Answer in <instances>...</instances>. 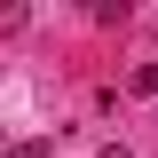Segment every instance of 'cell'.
Returning <instances> with one entry per match:
<instances>
[{"label":"cell","instance_id":"1","mask_svg":"<svg viewBox=\"0 0 158 158\" xmlns=\"http://www.w3.org/2000/svg\"><path fill=\"white\" fill-rule=\"evenodd\" d=\"M135 95H158V63H135Z\"/></svg>","mask_w":158,"mask_h":158},{"label":"cell","instance_id":"2","mask_svg":"<svg viewBox=\"0 0 158 158\" xmlns=\"http://www.w3.org/2000/svg\"><path fill=\"white\" fill-rule=\"evenodd\" d=\"M103 158H135V150H118V142H111V150H103Z\"/></svg>","mask_w":158,"mask_h":158}]
</instances>
